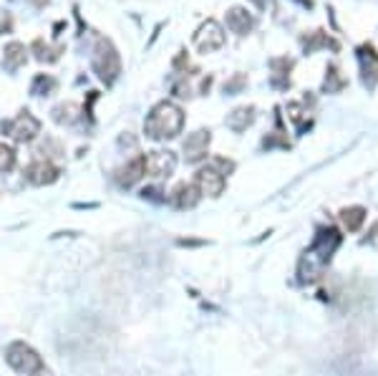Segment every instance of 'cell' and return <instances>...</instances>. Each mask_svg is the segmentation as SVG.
<instances>
[{
    "instance_id": "cell-3",
    "label": "cell",
    "mask_w": 378,
    "mask_h": 376,
    "mask_svg": "<svg viewBox=\"0 0 378 376\" xmlns=\"http://www.w3.org/2000/svg\"><path fill=\"white\" fill-rule=\"evenodd\" d=\"M6 362L8 366L18 374H28V376H51L46 369L43 359L36 348L26 344V341H13L10 346L6 348Z\"/></svg>"
},
{
    "instance_id": "cell-9",
    "label": "cell",
    "mask_w": 378,
    "mask_h": 376,
    "mask_svg": "<svg viewBox=\"0 0 378 376\" xmlns=\"http://www.w3.org/2000/svg\"><path fill=\"white\" fill-rule=\"evenodd\" d=\"M26 177H28L30 185L46 187V185H53V182L61 177V170L51 159H36V162L26 170Z\"/></svg>"
},
{
    "instance_id": "cell-20",
    "label": "cell",
    "mask_w": 378,
    "mask_h": 376,
    "mask_svg": "<svg viewBox=\"0 0 378 376\" xmlns=\"http://www.w3.org/2000/svg\"><path fill=\"white\" fill-rule=\"evenodd\" d=\"M270 66H272V81H275V86H288L290 83V71H292L290 59H272Z\"/></svg>"
},
{
    "instance_id": "cell-17",
    "label": "cell",
    "mask_w": 378,
    "mask_h": 376,
    "mask_svg": "<svg viewBox=\"0 0 378 376\" xmlns=\"http://www.w3.org/2000/svg\"><path fill=\"white\" fill-rule=\"evenodd\" d=\"M3 61H6V66L10 71H18V68L28 61V53H26V46L18 43V41H10L6 46V51H3Z\"/></svg>"
},
{
    "instance_id": "cell-21",
    "label": "cell",
    "mask_w": 378,
    "mask_h": 376,
    "mask_svg": "<svg viewBox=\"0 0 378 376\" xmlns=\"http://www.w3.org/2000/svg\"><path fill=\"white\" fill-rule=\"evenodd\" d=\"M79 103L73 101H66V103H59L56 109H53V121L56 124H73L76 119H79Z\"/></svg>"
},
{
    "instance_id": "cell-30",
    "label": "cell",
    "mask_w": 378,
    "mask_h": 376,
    "mask_svg": "<svg viewBox=\"0 0 378 376\" xmlns=\"http://www.w3.org/2000/svg\"><path fill=\"white\" fill-rule=\"evenodd\" d=\"M300 3H303V6H308V8L313 6V0H300Z\"/></svg>"
},
{
    "instance_id": "cell-18",
    "label": "cell",
    "mask_w": 378,
    "mask_h": 376,
    "mask_svg": "<svg viewBox=\"0 0 378 376\" xmlns=\"http://www.w3.org/2000/svg\"><path fill=\"white\" fill-rule=\"evenodd\" d=\"M30 51L36 53V59L41 61V63H53V61L61 59L63 46H51V43H46L43 38H36V41H33V46H30Z\"/></svg>"
},
{
    "instance_id": "cell-28",
    "label": "cell",
    "mask_w": 378,
    "mask_h": 376,
    "mask_svg": "<svg viewBox=\"0 0 378 376\" xmlns=\"http://www.w3.org/2000/svg\"><path fill=\"white\" fill-rule=\"evenodd\" d=\"M187 63H189V59H187V53H179V56H177V59H175V68H182V66H187Z\"/></svg>"
},
{
    "instance_id": "cell-16",
    "label": "cell",
    "mask_w": 378,
    "mask_h": 376,
    "mask_svg": "<svg viewBox=\"0 0 378 376\" xmlns=\"http://www.w3.org/2000/svg\"><path fill=\"white\" fill-rule=\"evenodd\" d=\"M255 124V106H240V109H235L230 117H227V126L232 129V132H245L248 126Z\"/></svg>"
},
{
    "instance_id": "cell-25",
    "label": "cell",
    "mask_w": 378,
    "mask_h": 376,
    "mask_svg": "<svg viewBox=\"0 0 378 376\" xmlns=\"http://www.w3.org/2000/svg\"><path fill=\"white\" fill-rule=\"evenodd\" d=\"M212 167H215L219 175H230V172L235 170V164L230 162V159H225V157H215V159H212Z\"/></svg>"
},
{
    "instance_id": "cell-5",
    "label": "cell",
    "mask_w": 378,
    "mask_h": 376,
    "mask_svg": "<svg viewBox=\"0 0 378 376\" xmlns=\"http://www.w3.org/2000/svg\"><path fill=\"white\" fill-rule=\"evenodd\" d=\"M3 132L13 141H18V144H28V141H33L41 134V121L30 111H21L15 119L3 121Z\"/></svg>"
},
{
    "instance_id": "cell-27",
    "label": "cell",
    "mask_w": 378,
    "mask_h": 376,
    "mask_svg": "<svg viewBox=\"0 0 378 376\" xmlns=\"http://www.w3.org/2000/svg\"><path fill=\"white\" fill-rule=\"evenodd\" d=\"M159 195H161V192L159 190H157V187H146V190L144 192H141V197H149V199H157V202H159Z\"/></svg>"
},
{
    "instance_id": "cell-22",
    "label": "cell",
    "mask_w": 378,
    "mask_h": 376,
    "mask_svg": "<svg viewBox=\"0 0 378 376\" xmlns=\"http://www.w3.org/2000/svg\"><path fill=\"white\" fill-rule=\"evenodd\" d=\"M56 89H59V83H56V79H53V76L38 74L36 79H33L30 94H33V96H48V94H53Z\"/></svg>"
},
{
    "instance_id": "cell-11",
    "label": "cell",
    "mask_w": 378,
    "mask_h": 376,
    "mask_svg": "<svg viewBox=\"0 0 378 376\" xmlns=\"http://www.w3.org/2000/svg\"><path fill=\"white\" fill-rule=\"evenodd\" d=\"M358 61H361L364 83L368 89H373L378 81V53L373 51V46H361V48H358Z\"/></svg>"
},
{
    "instance_id": "cell-2",
    "label": "cell",
    "mask_w": 378,
    "mask_h": 376,
    "mask_svg": "<svg viewBox=\"0 0 378 376\" xmlns=\"http://www.w3.org/2000/svg\"><path fill=\"white\" fill-rule=\"evenodd\" d=\"M184 126V111L172 101H159L149 111V117L144 121V132L149 139L164 141L175 139Z\"/></svg>"
},
{
    "instance_id": "cell-12",
    "label": "cell",
    "mask_w": 378,
    "mask_h": 376,
    "mask_svg": "<svg viewBox=\"0 0 378 376\" xmlns=\"http://www.w3.org/2000/svg\"><path fill=\"white\" fill-rule=\"evenodd\" d=\"M199 199H202V192L197 190L195 182H179L172 190V205L177 210H192V207L199 205Z\"/></svg>"
},
{
    "instance_id": "cell-23",
    "label": "cell",
    "mask_w": 378,
    "mask_h": 376,
    "mask_svg": "<svg viewBox=\"0 0 378 376\" xmlns=\"http://www.w3.org/2000/svg\"><path fill=\"white\" fill-rule=\"evenodd\" d=\"M343 86H346V79L341 76V68L335 66V63H330V66H328L326 81H323V91H328V94H335V91H341Z\"/></svg>"
},
{
    "instance_id": "cell-14",
    "label": "cell",
    "mask_w": 378,
    "mask_h": 376,
    "mask_svg": "<svg viewBox=\"0 0 378 376\" xmlns=\"http://www.w3.org/2000/svg\"><path fill=\"white\" fill-rule=\"evenodd\" d=\"M227 28L237 33V36H248L250 30L255 28V18L250 10L245 8H230L227 10Z\"/></svg>"
},
{
    "instance_id": "cell-4",
    "label": "cell",
    "mask_w": 378,
    "mask_h": 376,
    "mask_svg": "<svg viewBox=\"0 0 378 376\" xmlns=\"http://www.w3.org/2000/svg\"><path fill=\"white\" fill-rule=\"evenodd\" d=\"M94 71L103 83H114L119 79V74H121V59H119L117 48L111 46L109 38H99L96 41Z\"/></svg>"
},
{
    "instance_id": "cell-8",
    "label": "cell",
    "mask_w": 378,
    "mask_h": 376,
    "mask_svg": "<svg viewBox=\"0 0 378 376\" xmlns=\"http://www.w3.org/2000/svg\"><path fill=\"white\" fill-rule=\"evenodd\" d=\"M146 157V172L152 177H169L172 172L177 170V155L175 152H164V149H157V152H149Z\"/></svg>"
},
{
    "instance_id": "cell-10",
    "label": "cell",
    "mask_w": 378,
    "mask_h": 376,
    "mask_svg": "<svg viewBox=\"0 0 378 376\" xmlns=\"http://www.w3.org/2000/svg\"><path fill=\"white\" fill-rule=\"evenodd\" d=\"M210 141H212V134L207 129H197L195 134H189L184 139L182 149H184V159L187 162H199L207 157V149H210Z\"/></svg>"
},
{
    "instance_id": "cell-24",
    "label": "cell",
    "mask_w": 378,
    "mask_h": 376,
    "mask_svg": "<svg viewBox=\"0 0 378 376\" xmlns=\"http://www.w3.org/2000/svg\"><path fill=\"white\" fill-rule=\"evenodd\" d=\"M15 162H18V157H15V149L6 141H0V172H13L15 170Z\"/></svg>"
},
{
    "instance_id": "cell-19",
    "label": "cell",
    "mask_w": 378,
    "mask_h": 376,
    "mask_svg": "<svg viewBox=\"0 0 378 376\" xmlns=\"http://www.w3.org/2000/svg\"><path fill=\"white\" fill-rule=\"evenodd\" d=\"M303 46H306V51H315V48H333V51H338V41H333L323 30H313V33L303 36Z\"/></svg>"
},
{
    "instance_id": "cell-26",
    "label": "cell",
    "mask_w": 378,
    "mask_h": 376,
    "mask_svg": "<svg viewBox=\"0 0 378 376\" xmlns=\"http://www.w3.org/2000/svg\"><path fill=\"white\" fill-rule=\"evenodd\" d=\"M245 81H248L245 76H235L232 81L225 83V91H227V94H232V91H237V89H240V86H245Z\"/></svg>"
},
{
    "instance_id": "cell-15",
    "label": "cell",
    "mask_w": 378,
    "mask_h": 376,
    "mask_svg": "<svg viewBox=\"0 0 378 376\" xmlns=\"http://www.w3.org/2000/svg\"><path fill=\"white\" fill-rule=\"evenodd\" d=\"M366 207H361V205H353V207H343L341 210V225L348 232H358V230L364 228V222H366Z\"/></svg>"
},
{
    "instance_id": "cell-6",
    "label": "cell",
    "mask_w": 378,
    "mask_h": 376,
    "mask_svg": "<svg viewBox=\"0 0 378 376\" xmlns=\"http://www.w3.org/2000/svg\"><path fill=\"white\" fill-rule=\"evenodd\" d=\"M225 30L219 26L215 18L210 21H204L195 33V48L199 53H212V51H219L222 46H225Z\"/></svg>"
},
{
    "instance_id": "cell-1",
    "label": "cell",
    "mask_w": 378,
    "mask_h": 376,
    "mask_svg": "<svg viewBox=\"0 0 378 376\" xmlns=\"http://www.w3.org/2000/svg\"><path fill=\"white\" fill-rule=\"evenodd\" d=\"M343 235L338 228H318L313 243L298 260V281L300 283H315L328 268V263L333 260L335 250L341 248Z\"/></svg>"
},
{
    "instance_id": "cell-13",
    "label": "cell",
    "mask_w": 378,
    "mask_h": 376,
    "mask_svg": "<svg viewBox=\"0 0 378 376\" xmlns=\"http://www.w3.org/2000/svg\"><path fill=\"white\" fill-rule=\"evenodd\" d=\"M146 175V157L144 155H137L131 162H126L121 170H119V185L121 187H131V185H137L139 179Z\"/></svg>"
},
{
    "instance_id": "cell-29",
    "label": "cell",
    "mask_w": 378,
    "mask_h": 376,
    "mask_svg": "<svg viewBox=\"0 0 378 376\" xmlns=\"http://www.w3.org/2000/svg\"><path fill=\"white\" fill-rule=\"evenodd\" d=\"M179 245H202V240H179Z\"/></svg>"
},
{
    "instance_id": "cell-7",
    "label": "cell",
    "mask_w": 378,
    "mask_h": 376,
    "mask_svg": "<svg viewBox=\"0 0 378 376\" xmlns=\"http://www.w3.org/2000/svg\"><path fill=\"white\" fill-rule=\"evenodd\" d=\"M195 187L202 192V195H207V197H219V195L225 192V187H227V177L225 175H219V172L210 164V167L197 170Z\"/></svg>"
}]
</instances>
